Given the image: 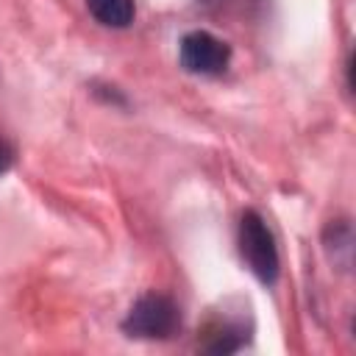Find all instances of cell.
I'll list each match as a JSON object with an SVG mask.
<instances>
[{"label": "cell", "instance_id": "6da1fadb", "mask_svg": "<svg viewBox=\"0 0 356 356\" xmlns=\"http://www.w3.org/2000/svg\"><path fill=\"white\" fill-rule=\"evenodd\" d=\"M181 328V309L161 292L142 295L125 314L122 331L136 339H170Z\"/></svg>", "mask_w": 356, "mask_h": 356}, {"label": "cell", "instance_id": "7a4b0ae2", "mask_svg": "<svg viewBox=\"0 0 356 356\" xmlns=\"http://www.w3.org/2000/svg\"><path fill=\"white\" fill-rule=\"evenodd\" d=\"M239 256L261 284L278 278V248L259 211H245L239 220Z\"/></svg>", "mask_w": 356, "mask_h": 356}, {"label": "cell", "instance_id": "3957f363", "mask_svg": "<svg viewBox=\"0 0 356 356\" xmlns=\"http://www.w3.org/2000/svg\"><path fill=\"white\" fill-rule=\"evenodd\" d=\"M178 61L192 75H222L231 64V47L209 31H192L178 44Z\"/></svg>", "mask_w": 356, "mask_h": 356}, {"label": "cell", "instance_id": "277c9868", "mask_svg": "<svg viewBox=\"0 0 356 356\" xmlns=\"http://www.w3.org/2000/svg\"><path fill=\"white\" fill-rule=\"evenodd\" d=\"M200 348L209 353H234L248 345L250 339V323H245V314H234L228 309L211 314L200 331Z\"/></svg>", "mask_w": 356, "mask_h": 356}, {"label": "cell", "instance_id": "5b68a950", "mask_svg": "<svg viewBox=\"0 0 356 356\" xmlns=\"http://www.w3.org/2000/svg\"><path fill=\"white\" fill-rule=\"evenodd\" d=\"M323 245L328 259L334 261V267L348 270L350 259H353V234H350V222L348 220H331L323 231Z\"/></svg>", "mask_w": 356, "mask_h": 356}, {"label": "cell", "instance_id": "8992f818", "mask_svg": "<svg viewBox=\"0 0 356 356\" xmlns=\"http://www.w3.org/2000/svg\"><path fill=\"white\" fill-rule=\"evenodd\" d=\"M86 8L106 28H128L134 22V0H86Z\"/></svg>", "mask_w": 356, "mask_h": 356}, {"label": "cell", "instance_id": "52a82bcc", "mask_svg": "<svg viewBox=\"0 0 356 356\" xmlns=\"http://www.w3.org/2000/svg\"><path fill=\"white\" fill-rule=\"evenodd\" d=\"M11 159H14V156H11V147L0 139V172H6V170L11 167Z\"/></svg>", "mask_w": 356, "mask_h": 356}]
</instances>
